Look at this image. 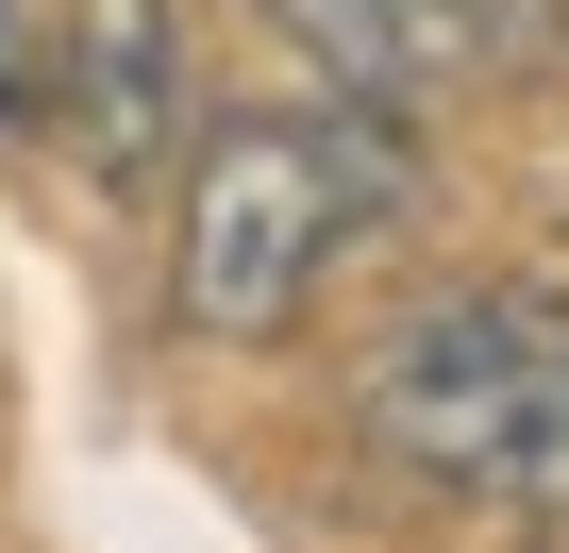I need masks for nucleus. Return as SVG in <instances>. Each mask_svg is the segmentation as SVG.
I'll list each match as a JSON object with an SVG mask.
<instances>
[{
  "label": "nucleus",
  "instance_id": "1",
  "mask_svg": "<svg viewBox=\"0 0 569 553\" xmlns=\"http://www.w3.org/2000/svg\"><path fill=\"white\" fill-rule=\"evenodd\" d=\"M184 201H168V319L218 336V353H268V336H302L319 286L402 235L419 201V151H402V101H251L218 135L168 151Z\"/></svg>",
  "mask_w": 569,
  "mask_h": 553
},
{
  "label": "nucleus",
  "instance_id": "2",
  "mask_svg": "<svg viewBox=\"0 0 569 553\" xmlns=\"http://www.w3.org/2000/svg\"><path fill=\"white\" fill-rule=\"evenodd\" d=\"M352 436L452 503L569 520V286H419L352 353Z\"/></svg>",
  "mask_w": 569,
  "mask_h": 553
},
{
  "label": "nucleus",
  "instance_id": "3",
  "mask_svg": "<svg viewBox=\"0 0 569 553\" xmlns=\"http://www.w3.org/2000/svg\"><path fill=\"white\" fill-rule=\"evenodd\" d=\"M34 101H51V135L84 151L101 201H151L168 151H184V118H201L184 18L168 0H68V18H34Z\"/></svg>",
  "mask_w": 569,
  "mask_h": 553
},
{
  "label": "nucleus",
  "instance_id": "4",
  "mask_svg": "<svg viewBox=\"0 0 569 553\" xmlns=\"http://www.w3.org/2000/svg\"><path fill=\"white\" fill-rule=\"evenodd\" d=\"M251 18L302 68H336L352 101H436V85L536 51V0H251Z\"/></svg>",
  "mask_w": 569,
  "mask_h": 553
},
{
  "label": "nucleus",
  "instance_id": "5",
  "mask_svg": "<svg viewBox=\"0 0 569 553\" xmlns=\"http://www.w3.org/2000/svg\"><path fill=\"white\" fill-rule=\"evenodd\" d=\"M34 135V0H0V151Z\"/></svg>",
  "mask_w": 569,
  "mask_h": 553
}]
</instances>
